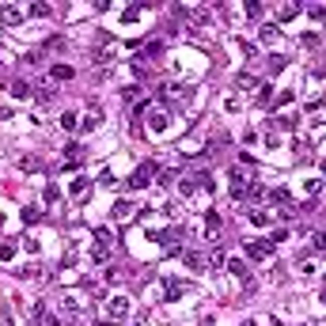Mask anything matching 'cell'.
<instances>
[{
    "label": "cell",
    "instance_id": "cell-23",
    "mask_svg": "<svg viewBox=\"0 0 326 326\" xmlns=\"http://www.w3.org/2000/svg\"><path fill=\"white\" fill-rule=\"evenodd\" d=\"M273 125H277V129H288V133H292V129H296V118H288V114H281V118H273Z\"/></svg>",
    "mask_w": 326,
    "mask_h": 326
},
{
    "label": "cell",
    "instance_id": "cell-1",
    "mask_svg": "<svg viewBox=\"0 0 326 326\" xmlns=\"http://www.w3.org/2000/svg\"><path fill=\"white\" fill-rule=\"evenodd\" d=\"M228 186H232V198L235 201H247V190H250V182H247V175L235 167L232 175H228Z\"/></svg>",
    "mask_w": 326,
    "mask_h": 326
},
{
    "label": "cell",
    "instance_id": "cell-36",
    "mask_svg": "<svg viewBox=\"0 0 326 326\" xmlns=\"http://www.w3.org/2000/svg\"><path fill=\"white\" fill-rule=\"evenodd\" d=\"M307 12H311V19H322V16H326L322 4H307Z\"/></svg>",
    "mask_w": 326,
    "mask_h": 326
},
{
    "label": "cell",
    "instance_id": "cell-5",
    "mask_svg": "<svg viewBox=\"0 0 326 326\" xmlns=\"http://www.w3.org/2000/svg\"><path fill=\"white\" fill-rule=\"evenodd\" d=\"M106 311H110V318L118 322V318H125V315H129V300H125V296H110Z\"/></svg>",
    "mask_w": 326,
    "mask_h": 326
},
{
    "label": "cell",
    "instance_id": "cell-26",
    "mask_svg": "<svg viewBox=\"0 0 326 326\" xmlns=\"http://www.w3.org/2000/svg\"><path fill=\"white\" fill-rule=\"evenodd\" d=\"M61 125L69 129V133H76V129H80V118H76V114H65V118H61Z\"/></svg>",
    "mask_w": 326,
    "mask_h": 326
},
{
    "label": "cell",
    "instance_id": "cell-25",
    "mask_svg": "<svg viewBox=\"0 0 326 326\" xmlns=\"http://www.w3.org/2000/svg\"><path fill=\"white\" fill-rule=\"evenodd\" d=\"M266 198V190L258 186V182H250V190H247V201H262Z\"/></svg>",
    "mask_w": 326,
    "mask_h": 326
},
{
    "label": "cell",
    "instance_id": "cell-40",
    "mask_svg": "<svg viewBox=\"0 0 326 326\" xmlns=\"http://www.w3.org/2000/svg\"><path fill=\"white\" fill-rule=\"evenodd\" d=\"M99 326H114V318H106V322H99Z\"/></svg>",
    "mask_w": 326,
    "mask_h": 326
},
{
    "label": "cell",
    "instance_id": "cell-13",
    "mask_svg": "<svg viewBox=\"0 0 326 326\" xmlns=\"http://www.w3.org/2000/svg\"><path fill=\"white\" fill-rule=\"evenodd\" d=\"M205 228H209V239L220 235V213H216V209H209V213H205Z\"/></svg>",
    "mask_w": 326,
    "mask_h": 326
},
{
    "label": "cell",
    "instance_id": "cell-2",
    "mask_svg": "<svg viewBox=\"0 0 326 326\" xmlns=\"http://www.w3.org/2000/svg\"><path fill=\"white\" fill-rule=\"evenodd\" d=\"M152 175H155V163H152V159H144V163L137 167V171H133V179H129V186H133V190H144L148 182H152Z\"/></svg>",
    "mask_w": 326,
    "mask_h": 326
},
{
    "label": "cell",
    "instance_id": "cell-3",
    "mask_svg": "<svg viewBox=\"0 0 326 326\" xmlns=\"http://www.w3.org/2000/svg\"><path fill=\"white\" fill-rule=\"evenodd\" d=\"M110 243H114V235L110 232H95V247H91V254H95V262H106V254H110Z\"/></svg>",
    "mask_w": 326,
    "mask_h": 326
},
{
    "label": "cell",
    "instance_id": "cell-39",
    "mask_svg": "<svg viewBox=\"0 0 326 326\" xmlns=\"http://www.w3.org/2000/svg\"><path fill=\"white\" fill-rule=\"evenodd\" d=\"M243 326H258V322H254V318H247V322H243Z\"/></svg>",
    "mask_w": 326,
    "mask_h": 326
},
{
    "label": "cell",
    "instance_id": "cell-32",
    "mask_svg": "<svg viewBox=\"0 0 326 326\" xmlns=\"http://www.w3.org/2000/svg\"><path fill=\"white\" fill-rule=\"evenodd\" d=\"M296 12H300V4H281V19H292Z\"/></svg>",
    "mask_w": 326,
    "mask_h": 326
},
{
    "label": "cell",
    "instance_id": "cell-24",
    "mask_svg": "<svg viewBox=\"0 0 326 326\" xmlns=\"http://www.w3.org/2000/svg\"><path fill=\"white\" fill-rule=\"evenodd\" d=\"M311 250H326V232H311Z\"/></svg>",
    "mask_w": 326,
    "mask_h": 326
},
{
    "label": "cell",
    "instance_id": "cell-9",
    "mask_svg": "<svg viewBox=\"0 0 326 326\" xmlns=\"http://www.w3.org/2000/svg\"><path fill=\"white\" fill-rule=\"evenodd\" d=\"M254 103L262 106V110H273V103H277V95H273V87H258V95H254Z\"/></svg>",
    "mask_w": 326,
    "mask_h": 326
},
{
    "label": "cell",
    "instance_id": "cell-33",
    "mask_svg": "<svg viewBox=\"0 0 326 326\" xmlns=\"http://www.w3.org/2000/svg\"><path fill=\"white\" fill-rule=\"evenodd\" d=\"M209 262H213V269H224V262H228V258H224V250H213V258H209Z\"/></svg>",
    "mask_w": 326,
    "mask_h": 326
},
{
    "label": "cell",
    "instance_id": "cell-22",
    "mask_svg": "<svg viewBox=\"0 0 326 326\" xmlns=\"http://www.w3.org/2000/svg\"><path fill=\"white\" fill-rule=\"evenodd\" d=\"M42 198H46V205H53V201L61 198V190L53 186V182H46V190H42Z\"/></svg>",
    "mask_w": 326,
    "mask_h": 326
},
{
    "label": "cell",
    "instance_id": "cell-38",
    "mask_svg": "<svg viewBox=\"0 0 326 326\" xmlns=\"http://www.w3.org/2000/svg\"><path fill=\"white\" fill-rule=\"evenodd\" d=\"M46 326H61V318H53V315H46Z\"/></svg>",
    "mask_w": 326,
    "mask_h": 326
},
{
    "label": "cell",
    "instance_id": "cell-37",
    "mask_svg": "<svg viewBox=\"0 0 326 326\" xmlns=\"http://www.w3.org/2000/svg\"><path fill=\"white\" fill-rule=\"evenodd\" d=\"M35 99H38V103H50V99H53V91H50V87H46V91L38 87V91H35Z\"/></svg>",
    "mask_w": 326,
    "mask_h": 326
},
{
    "label": "cell",
    "instance_id": "cell-10",
    "mask_svg": "<svg viewBox=\"0 0 326 326\" xmlns=\"http://www.w3.org/2000/svg\"><path fill=\"white\" fill-rule=\"evenodd\" d=\"M228 273L239 277V281H250V269H247V262H243V258H228Z\"/></svg>",
    "mask_w": 326,
    "mask_h": 326
},
{
    "label": "cell",
    "instance_id": "cell-16",
    "mask_svg": "<svg viewBox=\"0 0 326 326\" xmlns=\"http://www.w3.org/2000/svg\"><path fill=\"white\" fill-rule=\"evenodd\" d=\"M269 201H273V205L292 209V194H288V190H269Z\"/></svg>",
    "mask_w": 326,
    "mask_h": 326
},
{
    "label": "cell",
    "instance_id": "cell-42",
    "mask_svg": "<svg viewBox=\"0 0 326 326\" xmlns=\"http://www.w3.org/2000/svg\"><path fill=\"white\" fill-rule=\"evenodd\" d=\"M322 300H326V288H322Z\"/></svg>",
    "mask_w": 326,
    "mask_h": 326
},
{
    "label": "cell",
    "instance_id": "cell-35",
    "mask_svg": "<svg viewBox=\"0 0 326 326\" xmlns=\"http://www.w3.org/2000/svg\"><path fill=\"white\" fill-rule=\"evenodd\" d=\"M250 220H254V228H266L269 216H266V213H250Z\"/></svg>",
    "mask_w": 326,
    "mask_h": 326
},
{
    "label": "cell",
    "instance_id": "cell-21",
    "mask_svg": "<svg viewBox=\"0 0 326 326\" xmlns=\"http://www.w3.org/2000/svg\"><path fill=\"white\" fill-rule=\"evenodd\" d=\"M175 179H179V171H175V167H163V171H159V179H155V182H159V186H171Z\"/></svg>",
    "mask_w": 326,
    "mask_h": 326
},
{
    "label": "cell",
    "instance_id": "cell-17",
    "mask_svg": "<svg viewBox=\"0 0 326 326\" xmlns=\"http://www.w3.org/2000/svg\"><path fill=\"white\" fill-rule=\"evenodd\" d=\"M148 129H152V133H163V129H167V110H155L152 121H148Z\"/></svg>",
    "mask_w": 326,
    "mask_h": 326
},
{
    "label": "cell",
    "instance_id": "cell-29",
    "mask_svg": "<svg viewBox=\"0 0 326 326\" xmlns=\"http://www.w3.org/2000/svg\"><path fill=\"white\" fill-rule=\"evenodd\" d=\"M8 258H16V243H0V262H8Z\"/></svg>",
    "mask_w": 326,
    "mask_h": 326
},
{
    "label": "cell",
    "instance_id": "cell-4",
    "mask_svg": "<svg viewBox=\"0 0 326 326\" xmlns=\"http://www.w3.org/2000/svg\"><path fill=\"white\" fill-rule=\"evenodd\" d=\"M273 254V243L269 239H247V258H254V262H262V258Z\"/></svg>",
    "mask_w": 326,
    "mask_h": 326
},
{
    "label": "cell",
    "instance_id": "cell-14",
    "mask_svg": "<svg viewBox=\"0 0 326 326\" xmlns=\"http://www.w3.org/2000/svg\"><path fill=\"white\" fill-rule=\"evenodd\" d=\"M50 76L57 80V84H65V80H72V65H65V61H61V65H53V69H50Z\"/></svg>",
    "mask_w": 326,
    "mask_h": 326
},
{
    "label": "cell",
    "instance_id": "cell-7",
    "mask_svg": "<svg viewBox=\"0 0 326 326\" xmlns=\"http://www.w3.org/2000/svg\"><path fill=\"white\" fill-rule=\"evenodd\" d=\"M19 19H23V8H16V4H0V23H4V27H16Z\"/></svg>",
    "mask_w": 326,
    "mask_h": 326
},
{
    "label": "cell",
    "instance_id": "cell-28",
    "mask_svg": "<svg viewBox=\"0 0 326 326\" xmlns=\"http://www.w3.org/2000/svg\"><path fill=\"white\" fill-rule=\"evenodd\" d=\"M38 220H42V213H38V209H31V205H27V209H23V224H38Z\"/></svg>",
    "mask_w": 326,
    "mask_h": 326
},
{
    "label": "cell",
    "instance_id": "cell-34",
    "mask_svg": "<svg viewBox=\"0 0 326 326\" xmlns=\"http://www.w3.org/2000/svg\"><path fill=\"white\" fill-rule=\"evenodd\" d=\"M27 12H31V16H42V19L50 16V8H46V4H31V8H27Z\"/></svg>",
    "mask_w": 326,
    "mask_h": 326
},
{
    "label": "cell",
    "instance_id": "cell-27",
    "mask_svg": "<svg viewBox=\"0 0 326 326\" xmlns=\"http://www.w3.org/2000/svg\"><path fill=\"white\" fill-rule=\"evenodd\" d=\"M179 190H182V194H194V190H201V186H198V175H194V179H182Z\"/></svg>",
    "mask_w": 326,
    "mask_h": 326
},
{
    "label": "cell",
    "instance_id": "cell-18",
    "mask_svg": "<svg viewBox=\"0 0 326 326\" xmlns=\"http://www.w3.org/2000/svg\"><path fill=\"white\" fill-rule=\"evenodd\" d=\"M182 262H186V266H190V269H194V273H198V269H201V266H205V258H201V254H198V250H186V254H182Z\"/></svg>",
    "mask_w": 326,
    "mask_h": 326
},
{
    "label": "cell",
    "instance_id": "cell-19",
    "mask_svg": "<svg viewBox=\"0 0 326 326\" xmlns=\"http://www.w3.org/2000/svg\"><path fill=\"white\" fill-rule=\"evenodd\" d=\"M110 213H114V220H129V216H133V205H129V201H118Z\"/></svg>",
    "mask_w": 326,
    "mask_h": 326
},
{
    "label": "cell",
    "instance_id": "cell-15",
    "mask_svg": "<svg viewBox=\"0 0 326 326\" xmlns=\"http://www.w3.org/2000/svg\"><path fill=\"white\" fill-rule=\"evenodd\" d=\"M87 190H91V179H72L69 194H72V198H87Z\"/></svg>",
    "mask_w": 326,
    "mask_h": 326
},
{
    "label": "cell",
    "instance_id": "cell-20",
    "mask_svg": "<svg viewBox=\"0 0 326 326\" xmlns=\"http://www.w3.org/2000/svg\"><path fill=\"white\" fill-rule=\"evenodd\" d=\"M140 53H144V61L159 57V53H163V42H159V38H152V42H148V46H144V50H140Z\"/></svg>",
    "mask_w": 326,
    "mask_h": 326
},
{
    "label": "cell",
    "instance_id": "cell-11",
    "mask_svg": "<svg viewBox=\"0 0 326 326\" xmlns=\"http://www.w3.org/2000/svg\"><path fill=\"white\" fill-rule=\"evenodd\" d=\"M80 163H84V148L72 140V144L65 148V167H80Z\"/></svg>",
    "mask_w": 326,
    "mask_h": 326
},
{
    "label": "cell",
    "instance_id": "cell-8",
    "mask_svg": "<svg viewBox=\"0 0 326 326\" xmlns=\"http://www.w3.org/2000/svg\"><path fill=\"white\" fill-rule=\"evenodd\" d=\"M16 167H19V171H27V175H35V171H42V155H19Z\"/></svg>",
    "mask_w": 326,
    "mask_h": 326
},
{
    "label": "cell",
    "instance_id": "cell-41",
    "mask_svg": "<svg viewBox=\"0 0 326 326\" xmlns=\"http://www.w3.org/2000/svg\"><path fill=\"white\" fill-rule=\"evenodd\" d=\"M322 175H326V159H322Z\"/></svg>",
    "mask_w": 326,
    "mask_h": 326
},
{
    "label": "cell",
    "instance_id": "cell-6",
    "mask_svg": "<svg viewBox=\"0 0 326 326\" xmlns=\"http://www.w3.org/2000/svg\"><path fill=\"white\" fill-rule=\"evenodd\" d=\"M182 292H186V284H182V281H171V277L163 281V300H167V303L182 300Z\"/></svg>",
    "mask_w": 326,
    "mask_h": 326
},
{
    "label": "cell",
    "instance_id": "cell-12",
    "mask_svg": "<svg viewBox=\"0 0 326 326\" xmlns=\"http://www.w3.org/2000/svg\"><path fill=\"white\" fill-rule=\"evenodd\" d=\"M8 95H12V99H31L35 91H31V84H27V80H12V84H8Z\"/></svg>",
    "mask_w": 326,
    "mask_h": 326
},
{
    "label": "cell",
    "instance_id": "cell-30",
    "mask_svg": "<svg viewBox=\"0 0 326 326\" xmlns=\"http://www.w3.org/2000/svg\"><path fill=\"white\" fill-rule=\"evenodd\" d=\"M277 35H281V31H277L273 23H266V27H262V38H266V42H277Z\"/></svg>",
    "mask_w": 326,
    "mask_h": 326
},
{
    "label": "cell",
    "instance_id": "cell-31",
    "mask_svg": "<svg viewBox=\"0 0 326 326\" xmlns=\"http://www.w3.org/2000/svg\"><path fill=\"white\" fill-rule=\"evenodd\" d=\"M235 84H239V91H254V87H258V84H254V80H250V76H247V72H243V76H239V80H235Z\"/></svg>",
    "mask_w": 326,
    "mask_h": 326
}]
</instances>
